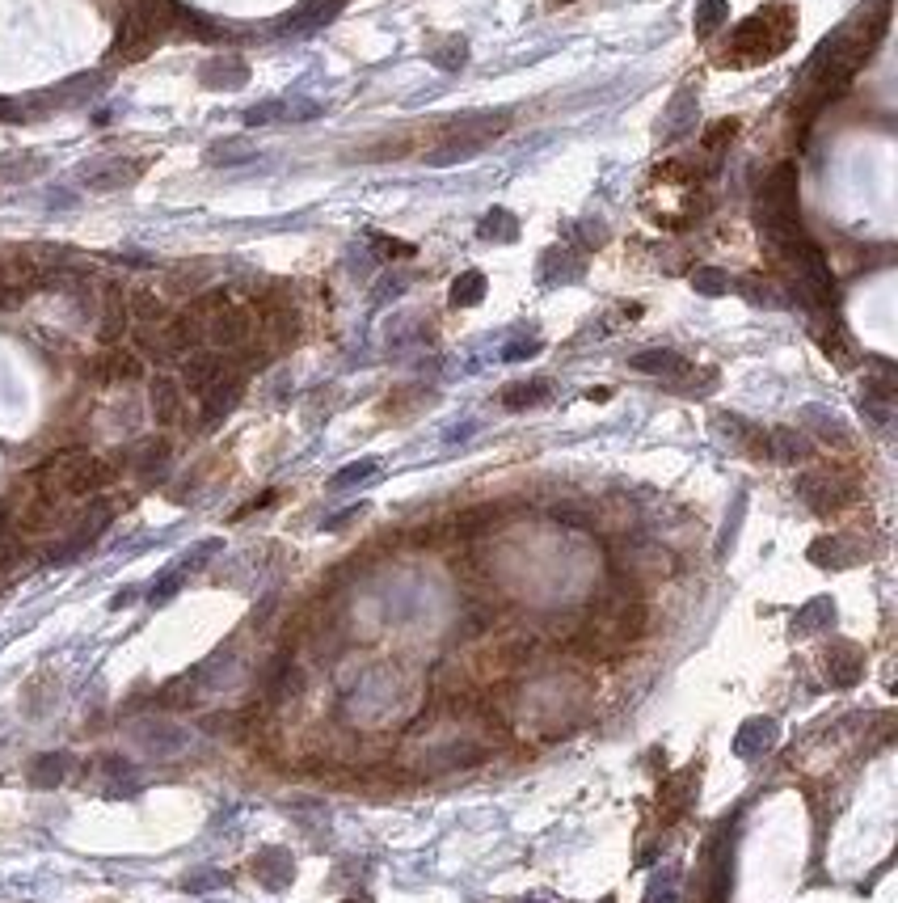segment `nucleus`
I'll list each match as a JSON object with an SVG mask.
<instances>
[{"label": "nucleus", "mask_w": 898, "mask_h": 903, "mask_svg": "<svg viewBox=\"0 0 898 903\" xmlns=\"http://www.w3.org/2000/svg\"><path fill=\"white\" fill-rule=\"evenodd\" d=\"M882 30H885V0L877 4L873 17L860 13L852 26H843L835 39H827L818 47L802 76V123H810L831 98H840L843 89L852 84L860 64L869 59V51L882 39Z\"/></svg>", "instance_id": "1"}, {"label": "nucleus", "mask_w": 898, "mask_h": 903, "mask_svg": "<svg viewBox=\"0 0 898 903\" xmlns=\"http://www.w3.org/2000/svg\"><path fill=\"white\" fill-rule=\"evenodd\" d=\"M793 34H797V13L788 4H763L730 30V42L718 59L726 68H755L763 59L780 56L793 42Z\"/></svg>", "instance_id": "2"}, {"label": "nucleus", "mask_w": 898, "mask_h": 903, "mask_svg": "<svg viewBox=\"0 0 898 903\" xmlns=\"http://www.w3.org/2000/svg\"><path fill=\"white\" fill-rule=\"evenodd\" d=\"M506 127H511V111H477V114L447 119V123H435L439 148H427L422 161H427V165H456V161H472V156L485 153L497 136H506Z\"/></svg>", "instance_id": "3"}, {"label": "nucleus", "mask_w": 898, "mask_h": 903, "mask_svg": "<svg viewBox=\"0 0 898 903\" xmlns=\"http://www.w3.org/2000/svg\"><path fill=\"white\" fill-rule=\"evenodd\" d=\"M696 199H700V181L691 173L688 161H663V165L650 173L646 190H641V203L663 228H688L696 220Z\"/></svg>", "instance_id": "4"}, {"label": "nucleus", "mask_w": 898, "mask_h": 903, "mask_svg": "<svg viewBox=\"0 0 898 903\" xmlns=\"http://www.w3.org/2000/svg\"><path fill=\"white\" fill-rule=\"evenodd\" d=\"M646 621H650V612H646L641 599L608 596L591 608V621L582 625L578 642L594 654H616V651H624L629 642H637L646 633Z\"/></svg>", "instance_id": "5"}, {"label": "nucleus", "mask_w": 898, "mask_h": 903, "mask_svg": "<svg viewBox=\"0 0 898 903\" xmlns=\"http://www.w3.org/2000/svg\"><path fill=\"white\" fill-rule=\"evenodd\" d=\"M797 499L818 515H831L857 499V482L840 469H810L797 477Z\"/></svg>", "instance_id": "6"}, {"label": "nucleus", "mask_w": 898, "mask_h": 903, "mask_svg": "<svg viewBox=\"0 0 898 903\" xmlns=\"http://www.w3.org/2000/svg\"><path fill=\"white\" fill-rule=\"evenodd\" d=\"M696 127V89H679L675 102L666 106V114L658 119V136L663 139H683Z\"/></svg>", "instance_id": "7"}, {"label": "nucleus", "mask_w": 898, "mask_h": 903, "mask_svg": "<svg viewBox=\"0 0 898 903\" xmlns=\"http://www.w3.org/2000/svg\"><path fill=\"white\" fill-rule=\"evenodd\" d=\"M860 671H865V654L852 646V642H840V646H831L827 651V680L835 688H852L860 680Z\"/></svg>", "instance_id": "8"}, {"label": "nucleus", "mask_w": 898, "mask_h": 903, "mask_svg": "<svg viewBox=\"0 0 898 903\" xmlns=\"http://www.w3.org/2000/svg\"><path fill=\"white\" fill-rule=\"evenodd\" d=\"M198 81L207 84V89H241L249 81V68L241 56H216L198 68Z\"/></svg>", "instance_id": "9"}, {"label": "nucleus", "mask_w": 898, "mask_h": 903, "mask_svg": "<svg viewBox=\"0 0 898 903\" xmlns=\"http://www.w3.org/2000/svg\"><path fill=\"white\" fill-rule=\"evenodd\" d=\"M810 456V439L793 427H772L768 431V460L776 465H797V460Z\"/></svg>", "instance_id": "10"}, {"label": "nucleus", "mask_w": 898, "mask_h": 903, "mask_svg": "<svg viewBox=\"0 0 898 903\" xmlns=\"http://www.w3.org/2000/svg\"><path fill=\"white\" fill-rule=\"evenodd\" d=\"M629 367H633V372H646V376H688L691 372V363L683 359V355H675V350H641V355L629 359Z\"/></svg>", "instance_id": "11"}, {"label": "nucleus", "mask_w": 898, "mask_h": 903, "mask_svg": "<svg viewBox=\"0 0 898 903\" xmlns=\"http://www.w3.org/2000/svg\"><path fill=\"white\" fill-rule=\"evenodd\" d=\"M553 385L549 380H519V385H506L502 389V405L506 410H527V405H544L549 402Z\"/></svg>", "instance_id": "12"}, {"label": "nucleus", "mask_w": 898, "mask_h": 903, "mask_svg": "<svg viewBox=\"0 0 898 903\" xmlns=\"http://www.w3.org/2000/svg\"><path fill=\"white\" fill-rule=\"evenodd\" d=\"M857 544L848 541V536H823V541L810 549V562H818V566H852L857 562Z\"/></svg>", "instance_id": "13"}, {"label": "nucleus", "mask_w": 898, "mask_h": 903, "mask_svg": "<svg viewBox=\"0 0 898 903\" xmlns=\"http://www.w3.org/2000/svg\"><path fill=\"white\" fill-rule=\"evenodd\" d=\"M153 414H156V422H178L181 418V393H178V385L173 380H153Z\"/></svg>", "instance_id": "14"}, {"label": "nucleus", "mask_w": 898, "mask_h": 903, "mask_svg": "<svg viewBox=\"0 0 898 903\" xmlns=\"http://www.w3.org/2000/svg\"><path fill=\"white\" fill-rule=\"evenodd\" d=\"M346 0H313V4H304L295 17H287V30H295V34H304V30H317L325 26L338 9H342Z\"/></svg>", "instance_id": "15"}, {"label": "nucleus", "mask_w": 898, "mask_h": 903, "mask_svg": "<svg viewBox=\"0 0 898 903\" xmlns=\"http://www.w3.org/2000/svg\"><path fill=\"white\" fill-rule=\"evenodd\" d=\"M772 743H776V722H768V718H755V722H746V730L738 735V756L768 751Z\"/></svg>", "instance_id": "16"}, {"label": "nucleus", "mask_w": 898, "mask_h": 903, "mask_svg": "<svg viewBox=\"0 0 898 903\" xmlns=\"http://www.w3.org/2000/svg\"><path fill=\"white\" fill-rule=\"evenodd\" d=\"M726 22H730V0H700V4H696V34H700V39L718 34Z\"/></svg>", "instance_id": "17"}, {"label": "nucleus", "mask_w": 898, "mask_h": 903, "mask_svg": "<svg viewBox=\"0 0 898 903\" xmlns=\"http://www.w3.org/2000/svg\"><path fill=\"white\" fill-rule=\"evenodd\" d=\"M477 233H481L485 241H502V245H506V241H515V236H519V220H515L511 211L494 208V211H489V216L481 220V228H477Z\"/></svg>", "instance_id": "18"}, {"label": "nucleus", "mask_w": 898, "mask_h": 903, "mask_svg": "<svg viewBox=\"0 0 898 903\" xmlns=\"http://www.w3.org/2000/svg\"><path fill=\"white\" fill-rule=\"evenodd\" d=\"M481 296H485V275H481V270H464V275L452 283V305H456V308L481 305Z\"/></svg>", "instance_id": "19"}, {"label": "nucleus", "mask_w": 898, "mask_h": 903, "mask_svg": "<svg viewBox=\"0 0 898 903\" xmlns=\"http://www.w3.org/2000/svg\"><path fill=\"white\" fill-rule=\"evenodd\" d=\"M430 59H435L443 72H460L464 68V59H469V42L447 39V42H439V47H430Z\"/></svg>", "instance_id": "20"}, {"label": "nucleus", "mask_w": 898, "mask_h": 903, "mask_svg": "<svg viewBox=\"0 0 898 903\" xmlns=\"http://www.w3.org/2000/svg\"><path fill=\"white\" fill-rule=\"evenodd\" d=\"M691 288L700 296H721V292H730V275L713 270V266H700V270H691Z\"/></svg>", "instance_id": "21"}, {"label": "nucleus", "mask_w": 898, "mask_h": 903, "mask_svg": "<svg viewBox=\"0 0 898 903\" xmlns=\"http://www.w3.org/2000/svg\"><path fill=\"white\" fill-rule=\"evenodd\" d=\"M730 288H738V292L751 300V305H763V308H776L780 305V296L768 288V283H760V279H738V283H730Z\"/></svg>", "instance_id": "22"}, {"label": "nucleus", "mask_w": 898, "mask_h": 903, "mask_svg": "<svg viewBox=\"0 0 898 903\" xmlns=\"http://www.w3.org/2000/svg\"><path fill=\"white\" fill-rule=\"evenodd\" d=\"M734 131H738V119H721V123H713L705 131V148L709 153H721V148L734 139Z\"/></svg>", "instance_id": "23"}, {"label": "nucleus", "mask_w": 898, "mask_h": 903, "mask_svg": "<svg viewBox=\"0 0 898 903\" xmlns=\"http://www.w3.org/2000/svg\"><path fill=\"white\" fill-rule=\"evenodd\" d=\"M375 473V460H359V465H346L338 477H333V490H342V486H355V482H367Z\"/></svg>", "instance_id": "24"}, {"label": "nucleus", "mask_w": 898, "mask_h": 903, "mask_svg": "<svg viewBox=\"0 0 898 903\" xmlns=\"http://www.w3.org/2000/svg\"><path fill=\"white\" fill-rule=\"evenodd\" d=\"M818 621H835V608H831V599H814V604H810V608H806L802 616H797V625H802V629H814Z\"/></svg>", "instance_id": "25"}, {"label": "nucleus", "mask_w": 898, "mask_h": 903, "mask_svg": "<svg viewBox=\"0 0 898 903\" xmlns=\"http://www.w3.org/2000/svg\"><path fill=\"white\" fill-rule=\"evenodd\" d=\"M549 4H574V0H549Z\"/></svg>", "instance_id": "26"}, {"label": "nucleus", "mask_w": 898, "mask_h": 903, "mask_svg": "<svg viewBox=\"0 0 898 903\" xmlns=\"http://www.w3.org/2000/svg\"><path fill=\"white\" fill-rule=\"evenodd\" d=\"M346 903H359V899H346Z\"/></svg>", "instance_id": "27"}]
</instances>
